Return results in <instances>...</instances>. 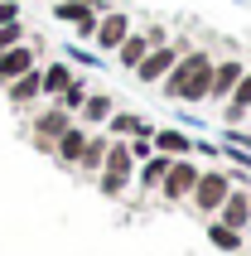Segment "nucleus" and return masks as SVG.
Wrapping results in <instances>:
<instances>
[{
    "instance_id": "nucleus-1",
    "label": "nucleus",
    "mask_w": 251,
    "mask_h": 256,
    "mask_svg": "<svg viewBox=\"0 0 251 256\" xmlns=\"http://www.w3.org/2000/svg\"><path fill=\"white\" fill-rule=\"evenodd\" d=\"M212 63H218V54H212V48H203V44H194V48H188V54L169 68V78L160 82V97L174 102V106H208Z\"/></svg>"
},
{
    "instance_id": "nucleus-2",
    "label": "nucleus",
    "mask_w": 251,
    "mask_h": 256,
    "mask_svg": "<svg viewBox=\"0 0 251 256\" xmlns=\"http://www.w3.org/2000/svg\"><path fill=\"white\" fill-rule=\"evenodd\" d=\"M97 194L106 203H121L130 188H136V155H130V145L126 140H112L106 145V160H102V170H97Z\"/></svg>"
},
{
    "instance_id": "nucleus-3",
    "label": "nucleus",
    "mask_w": 251,
    "mask_h": 256,
    "mask_svg": "<svg viewBox=\"0 0 251 256\" xmlns=\"http://www.w3.org/2000/svg\"><path fill=\"white\" fill-rule=\"evenodd\" d=\"M227 194H232V170H227V164H203V170H198V184H194V194H188L184 208L208 222V218H218V208H222Z\"/></svg>"
},
{
    "instance_id": "nucleus-4",
    "label": "nucleus",
    "mask_w": 251,
    "mask_h": 256,
    "mask_svg": "<svg viewBox=\"0 0 251 256\" xmlns=\"http://www.w3.org/2000/svg\"><path fill=\"white\" fill-rule=\"evenodd\" d=\"M188 48H194V39H184V34H169L164 44H154L150 54L136 63V72H130V78H136L140 87H160V82L169 78V68H174V63H179Z\"/></svg>"
},
{
    "instance_id": "nucleus-5",
    "label": "nucleus",
    "mask_w": 251,
    "mask_h": 256,
    "mask_svg": "<svg viewBox=\"0 0 251 256\" xmlns=\"http://www.w3.org/2000/svg\"><path fill=\"white\" fill-rule=\"evenodd\" d=\"M72 121H78V116L63 112L58 102H44V106H34V112H29V145H34L39 155H54L58 136H63Z\"/></svg>"
},
{
    "instance_id": "nucleus-6",
    "label": "nucleus",
    "mask_w": 251,
    "mask_h": 256,
    "mask_svg": "<svg viewBox=\"0 0 251 256\" xmlns=\"http://www.w3.org/2000/svg\"><path fill=\"white\" fill-rule=\"evenodd\" d=\"M198 170H203V160H194V155L174 160V164H169V174H164V184L154 188V198L164 203V208H184V203H188V194H194V184H198Z\"/></svg>"
},
{
    "instance_id": "nucleus-7",
    "label": "nucleus",
    "mask_w": 251,
    "mask_h": 256,
    "mask_svg": "<svg viewBox=\"0 0 251 256\" xmlns=\"http://www.w3.org/2000/svg\"><path fill=\"white\" fill-rule=\"evenodd\" d=\"M164 39H169V29H164V24H136V29L121 39V48L112 54V63H116L121 72H136V63L150 54L154 44H164Z\"/></svg>"
},
{
    "instance_id": "nucleus-8",
    "label": "nucleus",
    "mask_w": 251,
    "mask_h": 256,
    "mask_svg": "<svg viewBox=\"0 0 251 256\" xmlns=\"http://www.w3.org/2000/svg\"><path fill=\"white\" fill-rule=\"evenodd\" d=\"M136 29V14L130 10H121V5H112V10L97 20V34H92V48H97L102 58H112L116 48H121V39Z\"/></svg>"
},
{
    "instance_id": "nucleus-9",
    "label": "nucleus",
    "mask_w": 251,
    "mask_h": 256,
    "mask_svg": "<svg viewBox=\"0 0 251 256\" xmlns=\"http://www.w3.org/2000/svg\"><path fill=\"white\" fill-rule=\"evenodd\" d=\"M48 14H54L58 24H68L82 44H92V34H97V20H102L97 10H87L82 0H48Z\"/></svg>"
},
{
    "instance_id": "nucleus-10",
    "label": "nucleus",
    "mask_w": 251,
    "mask_h": 256,
    "mask_svg": "<svg viewBox=\"0 0 251 256\" xmlns=\"http://www.w3.org/2000/svg\"><path fill=\"white\" fill-rule=\"evenodd\" d=\"M251 63L237 54H222L218 63H212V82H208V106H222L227 97H232V87L242 82V72H246Z\"/></svg>"
},
{
    "instance_id": "nucleus-11",
    "label": "nucleus",
    "mask_w": 251,
    "mask_h": 256,
    "mask_svg": "<svg viewBox=\"0 0 251 256\" xmlns=\"http://www.w3.org/2000/svg\"><path fill=\"white\" fill-rule=\"evenodd\" d=\"M5 102H10L14 112H34L44 102V72L29 68L24 78H14V82H5Z\"/></svg>"
},
{
    "instance_id": "nucleus-12",
    "label": "nucleus",
    "mask_w": 251,
    "mask_h": 256,
    "mask_svg": "<svg viewBox=\"0 0 251 256\" xmlns=\"http://www.w3.org/2000/svg\"><path fill=\"white\" fill-rule=\"evenodd\" d=\"M29 68H39V44L24 39V44H14V48H5L0 54V87L14 82V78H24Z\"/></svg>"
},
{
    "instance_id": "nucleus-13",
    "label": "nucleus",
    "mask_w": 251,
    "mask_h": 256,
    "mask_svg": "<svg viewBox=\"0 0 251 256\" xmlns=\"http://www.w3.org/2000/svg\"><path fill=\"white\" fill-rule=\"evenodd\" d=\"M218 218H222L227 228H237V232H251V184H232V194L222 198Z\"/></svg>"
},
{
    "instance_id": "nucleus-14",
    "label": "nucleus",
    "mask_w": 251,
    "mask_h": 256,
    "mask_svg": "<svg viewBox=\"0 0 251 256\" xmlns=\"http://www.w3.org/2000/svg\"><path fill=\"white\" fill-rule=\"evenodd\" d=\"M203 232H208V246H212V252H222V256H242V252H246V242H251V232L227 228L222 218H208Z\"/></svg>"
},
{
    "instance_id": "nucleus-15",
    "label": "nucleus",
    "mask_w": 251,
    "mask_h": 256,
    "mask_svg": "<svg viewBox=\"0 0 251 256\" xmlns=\"http://www.w3.org/2000/svg\"><path fill=\"white\" fill-rule=\"evenodd\" d=\"M218 112H222V126H246L251 121V68L242 72V82L232 87V97H227Z\"/></svg>"
},
{
    "instance_id": "nucleus-16",
    "label": "nucleus",
    "mask_w": 251,
    "mask_h": 256,
    "mask_svg": "<svg viewBox=\"0 0 251 256\" xmlns=\"http://www.w3.org/2000/svg\"><path fill=\"white\" fill-rule=\"evenodd\" d=\"M150 140H154V150L160 155H174V160H184V155H194V130H184V126H154L150 130Z\"/></svg>"
},
{
    "instance_id": "nucleus-17",
    "label": "nucleus",
    "mask_w": 251,
    "mask_h": 256,
    "mask_svg": "<svg viewBox=\"0 0 251 256\" xmlns=\"http://www.w3.org/2000/svg\"><path fill=\"white\" fill-rule=\"evenodd\" d=\"M112 112H116V97H112V92H102V87H92V92H87V102L78 106V126H87V130H102Z\"/></svg>"
},
{
    "instance_id": "nucleus-18",
    "label": "nucleus",
    "mask_w": 251,
    "mask_h": 256,
    "mask_svg": "<svg viewBox=\"0 0 251 256\" xmlns=\"http://www.w3.org/2000/svg\"><path fill=\"white\" fill-rule=\"evenodd\" d=\"M102 130H106L112 140H130V136H145V130H154V126H150V116H145V112H126V106H116Z\"/></svg>"
},
{
    "instance_id": "nucleus-19",
    "label": "nucleus",
    "mask_w": 251,
    "mask_h": 256,
    "mask_svg": "<svg viewBox=\"0 0 251 256\" xmlns=\"http://www.w3.org/2000/svg\"><path fill=\"white\" fill-rule=\"evenodd\" d=\"M87 136H92V130H87V126H78V121H72V126L63 130V136H58V145H54V160L63 164V170H78V160H82V145H87Z\"/></svg>"
},
{
    "instance_id": "nucleus-20",
    "label": "nucleus",
    "mask_w": 251,
    "mask_h": 256,
    "mask_svg": "<svg viewBox=\"0 0 251 256\" xmlns=\"http://www.w3.org/2000/svg\"><path fill=\"white\" fill-rule=\"evenodd\" d=\"M169 164H174V155H160V150H154L150 160H140L136 164V194H154V188L164 184Z\"/></svg>"
},
{
    "instance_id": "nucleus-21",
    "label": "nucleus",
    "mask_w": 251,
    "mask_h": 256,
    "mask_svg": "<svg viewBox=\"0 0 251 256\" xmlns=\"http://www.w3.org/2000/svg\"><path fill=\"white\" fill-rule=\"evenodd\" d=\"M106 145H112V136L106 130H92L87 136V145H82V160H78V179H97V170H102V160H106Z\"/></svg>"
},
{
    "instance_id": "nucleus-22",
    "label": "nucleus",
    "mask_w": 251,
    "mask_h": 256,
    "mask_svg": "<svg viewBox=\"0 0 251 256\" xmlns=\"http://www.w3.org/2000/svg\"><path fill=\"white\" fill-rule=\"evenodd\" d=\"M39 72H44V102H54L58 92L72 82V72H78V68H72L68 58H48V63H39Z\"/></svg>"
},
{
    "instance_id": "nucleus-23",
    "label": "nucleus",
    "mask_w": 251,
    "mask_h": 256,
    "mask_svg": "<svg viewBox=\"0 0 251 256\" xmlns=\"http://www.w3.org/2000/svg\"><path fill=\"white\" fill-rule=\"evenodd\" d=\"M87 92H92V82H87V72H72V82L63 87V92H58L54 102L63 106V112H72V116H78V106L87 102Z\"/></svg>"
},
{
    "instance_id": "nucleus-24",
    "label": "nucleus",
    "mask_w": 251,
    "mask_h": 256,
    "mask_svg": "<svg viewBox=\"0 0 251 256\" xmlns=\"http://www.w3.org/2000/svg\"><path fill=\"white\" fill-rule=\"evenodd\" d=\"M58 58H68V63H72L78 72H82V68H102V63H106V58H102L97 48H78V44H68V48H63Z\"/></svg>"
},
{
    "instance_id": "nucleus-25",
    "label": "nucleus",
    "mask_w": 251,
    "mask_h": 256,
    "mask_svg": "<svg viewBox=\"0 0 251 256\" xmlns=\"http://www.w3.org/2000/svg\"><path fill=\"white\" fill-rule=\"evenodd\" d=\"M24 39H29L24 20H14V24H0V54H5V48H14V44H24Z\"/></svg>"
},
{
    "instance_id": "nucleus-26",
    "label": "nucleus",
    "mask_w": 251,
    "mask_h": 256,
    "mask_svg": "<svg viewBox=\"0 0 251 256\" xmlns=\"http://www.w3.org/2000/svg\"><path fill=\"white\" fill-rule=\"evenodd\" d=\"M24 20V0H0V24H14Z\"/></svg>"
},
{
    "instance_id": "nucleus-27",
    "label": "nucleus",
    "mask_w": 251,
    "mask_h": 256,
    "mask_svg": "<svg viewBox=\"0 0 251 256\" xmlns=\"http://www.w3.org/2000/svg\"><path fill=\"white\" fill-rule=\"evenodd\" d=\"M82 5H87V10H97V14H106V10H112V0H82Z\"/></svg>"
},
{
    "instance_id": "nucleus-28",
    "label": "nucleus",
    "mask_w": 251,
    "mask_h": 256,
    "mask_svg": "<svg viewBox=\"0 0 251 256\" xmlns=\"http://www.w3.org/2000/svg\"><path fill=\"white\" fill-rule=\"evenodd\" d=\"M112 5H116V0H112Z\"/></svg>"
}]
</instances>
